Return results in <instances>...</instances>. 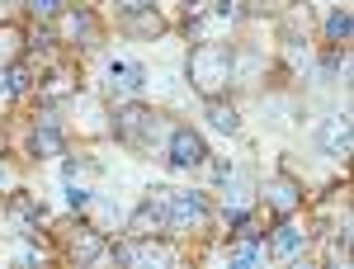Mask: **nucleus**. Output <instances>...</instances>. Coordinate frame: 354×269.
<instances>
[{
    "label": "nucleus",
    "mask_w": 354,
    "mask_h": 269,
    "mask_svg": "<svg viewBox=\"0 0 354 269\" xmlns=\"http://www.w3.org/2000/svg\"><path fill=\"white\" fill-rule=\"evenodd\" d=\"M232 43H213V38H198L185 57V76L203 100H218L222 90L232 85Z\"/></svg>",
    "instance_id": "f257e3e1"
},
{
    "label": "nucleus",
    "mask_w": 354,
    "mask_h": 269,
    "mask_svg": "<svg viewBox=\"0 0 354 269\" xmlns=\"http://www.w3.org/2000/svg\"><path fill=\"white\" fill-rule=\"evenodd\" d=\"M156 133H161V113H151L147 104H123L113 113V137L137 147V151H147L156 142Z\"/></svg>",
    "instance_id": "f03ea898"
},
{
    "label": "nucleus",
    "mask_w": 354,
    "mask_h": 269,
    "mask_svg": "<svg viewBox=\"0 0 354 269\" xmlns=\"http://www.w3.org/2000/svg\"><path fill=\"white\" fill-rule=\"evenodd\" d=\"M128 232H133L137 241H142V236H161V232H170V189H161L156 198H147V203L137 208L133 222H128Z\"/></svg>",
    "instance_id": "7ed1b4c3"
},
{
    "label": "nucleus",
    "mask_w": 354,
    "mask_h": 269,
    "mask_svg": "<svg viewBox=\"0 0 354 269\" xmlns=\"http://www.w3.org/2000/svg\"><path fill=\"white\" fill-rule=\"evenodd\" d=\"M53 24V38L57 43H95V19H90V10L85 5H71V10H57V19H48Z\"/></svg>",
    "instance_id": "20e7f679"
},
{
    "label": "nucleus",
    "mask_w": 354,
    "mask_h": 269,
    "mask_svg": "<svg viewBox=\"0 0 354 269\" xmlns=\"http://www.w3.org/2000/svg\"><path fill=\"white\" fill-rule=\"evenodd\" d=\"M208 227V198L203 194H170V232H198Z\"/></svg>",
    "instance_id": "39448f33"
},
{
    "label": "nucleus",
    "mask_w": 354,
    "mask_h": 269,
    "mask_svg": "<svg viewBox=\"0 0 354 269\" xmlns=\"http://www.w3.org/2000/svg\"><path fill=\"white\" fill-rule=\"evenodd\" d=\"M265 208H270L274 217H293L302 208V185L293 180V175H274V180H265Z\"/></svg>",
    "instance_id": "423d86ee"
},
{
    "label": "nucleus",
    "mask_w": 354,
    "mask_h": 269,
    "mask_svg": "<svg viewBox=\"0 0 354 269\" xmlns=\"http://www.w3.org/2000/svg\"><path fill=\"white\" fill-rule=\"evenodd\" d=\"M203 156H208V147L194 128H170V165L194 170V165H203Z\"/></svg>",
    "instance_id": "0eeeda50"
},
{
    "label": "nucleus",
    "mask_w": 354,
    "mask_h": 269,
    "mask_svg": "<svg viewBox=\"0 0 354 269\" xmlns=\"http://www.w3.org/2000/svg\"><path fill=\"white\" fill-rule=\"evenodd\" d=\"M28 151H33V156H62V151H66V137L57 133V118H53V113L33 118V137H28Z\"/></svg>",
    "instance_id": "6e6552de"
},
{
    "label": "nucleus",
    "mask_w": 354,
    "mask_h": 269,
    "mask_svg": "<svg viewBox=\"0 0 354 269\" xmlns=\"http://www.w3.org/2000/svg\"><path fill=\"white\" fill-rule=\"evenodd\" d=\"M5 213L15 217V227H19V236H24V232H33V227H38L43 203H38L33 194H10V198H5Z\"/></svg>",
    "instance_id": "1a4fd4ad"
},
{
    "label": "nucleus",
    "mask_w": 354,
    "mask_h": 269,
    "mask_svg": "<svg viewBox=\"0 0 354 269\" xmlns=\"http://www.w3.org/2000/svg\"><path fill=\"white\" fill-rule=\"evenodd\" d=\"M302 245H307V232H302L293 217H279V227L270 232V250L274 255H298Z\"/></svg>",
    "instance_id": "9d476101"
},
{
    "label": "nucleus",
    "mask_w": 354,
    "mask_h": 269,
    "mask_svg": "<svg viewBox=\"0 0 354 269\" xmlns=\"http://www.w3.org/2000/svg\"><path fill=\"white\" fill-rule=\"evenodd\" d=\"M322 147H326V156H350V113L326 118V128H322Z\"/></svg>",
    "instance_id": "9b49d317"
},
{
    "label": "nucleus",
    "mask_w": 354,
    "mask_h": 269,
    "mask_svg": "<svg viewBox=\"0 0 354 269\" xmlns=\"http://www.w3.org/2000/svg\"><path fill=\"white\" fill-rule=\"evenodd\" d=\"M147 85V71L137 66V62H113L109 66V90H118V95H137Z\"/></svg>",
    "instance_id": "f8f14e48"
},
{
    "label": "nucleus",
    "mask_w": 354,
    "mask_h": 269,
    "mask_svg": "<svg viewBox=\"0 0 354 269\" xmlns=\"http://www.w3.org/2000/svg\"><path fill=\"white\" fill-rule=\"evenodd\" d=\"M24 28L19 24H0V71L5 66H15V62H24Z\"/></svg>",
    "instance_id": "ddd939ff"
},
{
    "label": "nucleus",
    "mask_w": 354,
    "mask_h": 269,
    "mask_svg": "<svg viewBox=\"0 0 354 269\" xmlns=\"http://www.w3.org/2000/svg\"><path fill=\"white\" fill-rule=\"evenodd\" d=\"M123 19H128V33H133V38H161V33H165V19L151 10V5H147V10H133V15H123Z\"/></svg>",
    "instance_id": "4468645a"
},
{
    "label": "nucleus",
    "mask_w": 354,
    "mask_h": 269,
    "mask_svg": "<svg viewBox=\"0 0 354 269\" xmlns=\"http://www.w3.org/2000/svg\"><path fill=\"white\" fill-rule=\"evenodd\" d=\"M66 250H71V260H95V255H100V250H104V232H95V227H81V232H76V236H71V245H66Z\"/></svg>",
    "instance_id": "2eb2a0df"
},
{
    "label": "nucleus",
    "mask_w": 354,
    "mask_h": 269,
    "mask_svg": "<svg viewBox=\"0 0 354 269\" xmlns=\"http://www.w3.org/2000/svg\"><path fill=\"white\" fill-rule=\"evenodd\" d=\"M203 109H208V123H213L218 133H236V128H241L236 109L227 104V100H203Z\"/></svg>",
    "instance_id": "dca6fc26"
},
{
    "label": "nucleus",
    "mask_w": 354,
    "mask_h": 269,
    "mask_svg": "<svg viewBox=\"0 0 354 269\" xmlns=\"http://www.w3.org/2000/svg\"><path fill=\"white\" fill-rule=\"evenodd\" d=\"M350 10H345V5H340V10H330L326 15V43H335V48H340V43H350Z\"/></svg>",
    "instance_id": "f3484780"
},
{
    "label": "nucleus",
    "mask_w": 354,
    "mask_h": 269,
    "mask_svg": "<svg viewBox=\"0 0 354 269\" xmlns=\"http://www.w3.org/2000/svg\"><path fill=\"white\" fill-rule=\"evenodd\" d=\"M0 76H5V85H10V95H28V85H33V76H28V66H24V62L5 66Z\"/></svg>",
    "instance_id": "a211bd4d"
},
{
    "label": "nucleus",
    "mask_w": 354,
    "mask_h": 269,
    "mask_svg": "<svg viewBox=\"0 0 354 269\" xmlns=\"http://www.w3.org/2000/svg\"><path fill=\"white\" fill-rule=\"evenodd\" d=\"M24 10H28V15H38V19H57V10H62V0H28Z\"/></svg>",
    "instance_id": "6ab92c4d"
},
{
    "label": "nucleus",
    "mask_w": 354,
    "mask_h": 269,
    "mask_svg": "<svg viewBox=\"0 0 354 269\" xmlns=\"http://www.w3.org/2000/svg\"><path fill=\"white\" fill-rule=\"evenodd\" d=\"M66 203H71V213H85V208H90L95 198H90V189H76V185H71V194H66Z\"/></svg>",
    "instance_id": "aec40b11"
},
{
    "label": "nucleus",
    "mask_w": 354,
    "mask_h": 269,
    "mask_svg": "<svg viewBox=\"0 0 354 269\" xmlns=\"http://www.w3.org/2000/svg\"><path fill=\"white\" fill-rule=\"evenodd\" d=\"M232 265H241V269H250V265H255V245H236V250H232Z\"/></svg>",
    "instance_id": "412c9836"
},
{
    "label": "nucleus",
    "mask_w": 354,
    "mask_h": 269,
    "mask_svg": "<svg viewBox=\"0 0 354 269\" xmlns=\"http://www.w3.org/2000/svg\"><path fill=\"white\" fill-rule=\"evenodd\" d=\"M113 5H118V10H123V15H133V10H147V5H151V0H113Z\"/></svg>",
    "instance_id": "4be33fe9"
},
{
    "label": "nucleus",
    "mask_w": 354,
    "mask_h": 269,
    "mask_svg": "<svg viewBox=\"0 0 354 269\" xmlns=\"http://www.w3.org/2000/svg\"><path fill=\"white\" fill-rule=\"evenodd\" d=\"M15 5H28V0H15Z\"/></svg>",
    "instance_id": "5701e85b"
}]
</instances>
